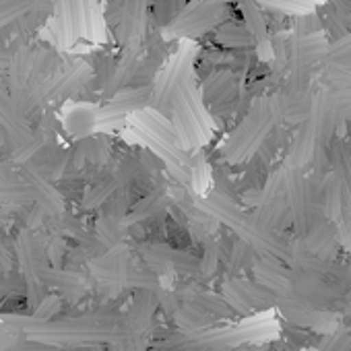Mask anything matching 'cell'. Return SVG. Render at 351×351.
I'll return each instance as SVG.
<instances>
[{
    "label": "cell",
    "mask_w": 351,
    "mask_h": 351,
    "mask_svg": "<svg viewBox=\"0 0 351 351\" xmlns=\"http://www.w3.org/2000/svg\"><path fill=\"white\" fill-rule=\"evenodd\" d=\"M3 324L32 343L52 345V347H93L104 343L128 341L134 337L128 328L126 316H79L62 320H42L38 316H0Z\"/></svg>",
    "instance_id": "obj_1"
},
{
    "label": "cell",
    "mask_w": 351,
    "mask_h": 351,
    "mask_svg": "<svg viewBox=\"0 0 351 351\" xmlns=\"http://www.w3.org/2000/svg\"><path fill=\"white\" fill-rule=\"evenodd\" d=\"M223 295L232 306V310L240 314H250L254 310L269 308L271 304L277 302V295L269 291L263 283H250L242 279L228 281L223 285Z\"/></svg>",
    "instance_id": "obj_2"
},
{
    "label": "cell",
    "mask_w": 351,
    "mask_h": 351,
    "mask_svg": "<svg viewBox=\"0 0 351 351\" xmlns=\"http://www.w3.org/2000/svg\"><path fill=\"white\" fill-rule=\"evenodd\" d=\"M42 279H44L46 285L60 289V293L66 295L69 300H79L85 293V281L77 273H69V271H58V269L44 267Z\"/></svg>",
    "instance_id": "obj_3"
},
{
    "label": "cell",
    "mask_w": 351,
    "mask_h": 351,
    "mask_svg": "<svg viewBox=\"0 0 351 351\" xmlns=\"http://www.w3.org/2000/svg\"><path fill=\"white\" fill-rule=\"evenodd\" d=\"M330 337L318 347L320 351H349L351 347V335L347 330H332Z\"/></svg>",
    "instance_id": "obj_4"
},
{
    "label": "cell",
    "mask_w": 351,
    "mask_h": 351,
    "mask_svg": "<svg viewBox=\"0 0 351 351\" xmlns=\"http://www.w3.org/2000/svg\"><path fill=\"white\" fill-rule=\"evenodd\" d=\"M58 312H60V298H58V295H46V298L34 308V316H38V318H42V320H52Z\"/></svg>",
    "instance_id": "obj_5"
},
{
    "label": "cell",
    "mask_w": 351,
    "mask_h": 351,
    "mask_svg": "<svg viewBox=\"0 0 351 351\" xmlns=\"http://www.w3.org/2000/svg\"><path fill=\"white\" fill-rule=\"evenodd\" d=\"M242 9H244V17H246V23H248V32H250V36L261 38L258 34H265V21H263V17H261L258 9H256L254 5H250V3H244V5H242Z\"/></svg>",
    "instance_id": "obj_6"
},
{
    "label": "cell",
    "mask_w": 351,
    "mask_h": 351,
    "mask_svg": "<svg viewBox=\"0 0 351 351\" xmlns=\"http://www.w3.org/2000/svg\"><path fill=\"white\" fill-rule=\"evenodd\" d=\"M19 291V283L11 281V279H3L0 277V298H7Z\"/></svg>",
    "instance_id": "obj_7"
},
{
    "label": "cell",
    "mask_w": 351,
    "mask_h": 351,
    "mask_svg": "<svg viewBox=\"0 0 351 351\" xmlns=\"http://www.w3.org/2000/svg\"><path fill=\"white\" fill-rule=\"evenodd\" d=\"M126 351H145V345H143V341L134 335V337H130V339H128V343H126Z\"/></svg>",
    "instance_id": "obj_8"
},
{
    "label": "cell",
    "mask_w": 351,
    "mask_h": 351,
    "mask_svg": "<svg viewBox=\"0 0 351 351\" xmlns=\"http://www.w3.org/2000/svg\"><path fill=\"white\" fill-rule=\"evenodd\" d=\"M85 351H104V349H101V345H93V347H87Z\"/></svg>",
    "instance_id": "obj_9"
},
{
    "label": "cell",
    "mask_w": 351,
    "mask_h": 351,
    "mask_svg": "<svg viewBox=\"0 0 351 351\" xmlns=\"http://www.w3.org/2000/svg\"><path fill=\"white\" fill-rule=\"evenodd\" d=\"M310 351H320V349H310Z\"/></svg>",
    "instance_id": "obj_10"
}]
</instances>
